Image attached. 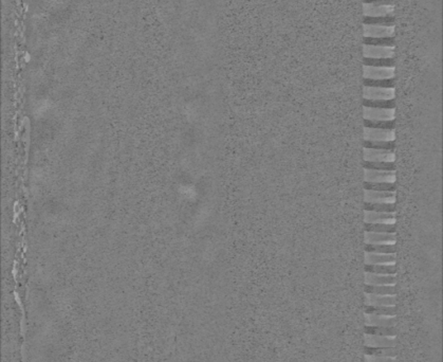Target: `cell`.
<instances>
[{
    "mask_svg": "<svg viewBox=\"0 0 443 362\" xmlns=\"http://www.w3.org/2000/svg\"><path fill=\"white\" fill-rule=\"evenodd\" d=\"M364 127L376 129V130H395V120H391V121L364 120Z\"/></svg>",
    "mask_w": 443,
    "mask_h": 362,
    "instance_id": "32",
    "label": "cell"
},
{
    "mask_svg": "<svg viewBox=\"0 0 443 362\" xmlns=\"http://www.w3.org/2000/svg\"><path fill=\"white\" fill-rule=\"evenodd\" d=\"M364 37H392L394 36V27H380L363 25Z\"/></svg>",
    "mask_w": 443,
    "mask_h": 362,
    "instance_id": "14",
    "label": "cell"
},
{
    "mask_svg": "<svg viewBox=\"0 0 443 362\" xmlns=\"http://www.w3.org/2000/svg\"><path fill=\"white\" fill-rule=\"evenodd\" d=\"M395 0H363V4L372 6H394Z\"/></svg>",
    "mask_w": 443,
    "mask_h": 362,
    "instance_id": "36",
    "label": "cell"
},
{
    "mask_svg": "<svg viewBox=\"0 0 443 362\" xmlns=\"http://www.w3.org/2000/svg\"><path fill=\"white\" fill-rule=\"evenodd\" d=\"M364 16L381 17L394 16V6H372L363 4Z\"/></svg>",
    "mask_w": 443,
    "mask_h": 362,
    "instance_id": "13",
    "label": "cell"
},
{
    "mask_svg": "<svg viewBox=\"0 0 443 362\" xmlns=\"http://www.w3.org/2000/svg\"><path fill=\"white\" fill-rule=\"evenodd\" d=\"M366 326H378V327H395L397 318L395 316H380V314L366 313L364 314Z\"/></svg>",
    "mask_w": 443,
    "mask_h": 362,
    "instance_id": "9",
    "label": "cell"
},
{
    "mask_svg": "<svg viewBox=\"0 0 443 362\" xmlns=\"http://www.w3.org/2000/svg\"><path fill=\"white\" fill-rule=\"evenodd\" d=\"M364 190L370 191H397V184L394 183H382V182H364Z\"/></svg>",
    "mask_w": 443,
    "mask_h": 362,
    "instance_id": "29",
    "label": "cell"
},
{
    "mask_svg": "<svg viewBox=\"0 0 443 362\" xmlns=\"http://www.w3.org/2000/svg\"><path fill=\"white\" fill-rule=\"evenodd\" d=\"M395 251H397V247H395V244H381V245L365 244V252L383 253V254H394Z\"/></svg>",
    "mask_w": 443,
    "mask_h": 362,
    "instance_id": "20",
    "label": "cell"
},
{
    "mask_svg": "<svg viewBox=\"0 0 443 362\" xmlns=\"http://www.w3.org/2000/svg\"><path fill=\"white\" fill-rule=\"evenodd\" d=\"M365 334L376 335V336H392L395 337L398 330L395 327H378V326H366Z\"/></svg>",
    "mask_w": 443,
    "mask_h": 362,
    "instance_id": "25",
    "label": "cell"
},
{
    "mask_svg": "<svg viewBox=\"0 0 443 362\" xmlns=\"http://www.w3.org/2000/svg\"><path fill=\"white\" fill-rule=\"evenodd\" d=\"M395 154L393 151L363 148V161L368 162H394Z\"/></svg>",
    "mask_w": 443,
    "mask_h": 362,
    "instance_id": "1",
    "label": "cell"
},
{
    "mask_svg": "<svg viewBox=\"0 0 443 362\" xmlns=\"http://www.w3.org/2000/svg\"><path fill=\"white\" fill-rule=\"evenodd\" d=\"M364 224L395 225V215L394 213L364 211Z\"/></svg>",
    "mask_w": 443,
    "mask_h": 362,
    "instance_id": "8",
    "label": "cell"
},
{
    "mask_svg": "<svg viewBox=\"0 0 443 362\" xmlns=\"http://www.w3.org/2000/svg\"><path fill=\"white\" fill-rule=\"evenodd\" d=\"M397 180L395 171H374L364 168V182L394 183Z\"/></svg>",
    "mask_w": 443,
    "mask_h": 362,
    "instance_id": "2",
    "label": "cell"
},
{
    "mask_svg": "<svg viewBox=\"0 0 443 362\" xmlns=\"http://www.w3.org/2000/svg\"><path fill=\"white\" fill-rule=\"evenodd\" d=\"M394 68H378L363 66V77L369 80H386L394 77Z\"/></svg>",
    "mask_w": 443,
    "mask_h": 362,
    "instance_id": "11",
    "label": "cell"
},
{
    "mask_svg": "<svg viewBox=\"0 0 443 362\" xmlns=\"http://www.w3.org/2000/svg\"><path fill=\"white\" fill-rule=\"evenodd\" d=\"M365 312L380 314V316H395L397 314V306H366Z\"/></svg>",
    "mask_w": 443,
    "mask_h": 362,
    "instance_id": "27",
    "label": "cell"
},
{
    "mask_svg": "<svg viewBox=\"0 0 443 362\" xmlns=\"http://www.w3.org/2000/svg\"><path fill=\"white\" fill-rule=\"evenodd\" d=\"M397 276L395 274L384 275L365 272V285H395Z\"/></svg>",
    "mask_w": 443,
    "mask_h": 362,
    "instance_id": "16",
    "label": "cell"
},
{
    "mask_svg": "<svg viewBox=\"0 0 443 362\" xmlns=\"http://www.w3.org/2000/svg\"><path fill=\"white\" fill-rule=\"evenodd\" d=\"M364 211L395 213V203H371V202H364Z\"/></svg>",
    "mask_w": 443,
    "mask_h": 362,
    "instance_id": "24",
    "label": "cell"
},
{
    "mask_svg": "<svg viewBox=\"0 0 443 362\" xmlns=\"http://www.w3.org/2000/svg\"><path fill=\"white\" fill-rule=\"evenodd\" d=\"M363 167L365 169H374V171H395V163L363 161Z\"/></svg>",
    "mask_w": 443,
    "mask_h": 362,
    "instance_id": "33",
    "label": "cell"
},
{
    "mask_svg": "<svg viewBox=\"0 0 443 362\" xmlns=\"http://www.w3.org/2000/svg\"><path fill=\"white\" fill-rule=\"evenodd\" d=\"M365 232L395 233L397 232V226L386 224H365Z\"/></svg>",
    "mask_w": 443,
    "mask_h": 362,
    "instance_id": "31",
    "label": "cell"
},
{
    "mask_svg": "<svg viewBox=\"0 0 443 362\" xmlns=\"http://www.w3.org/2000/svg\"><path fill=\"white\" fill-rule=\"evenodd\" d=\"M364 202L395 203V192L364 190Z\"/></svg>",
    "mask_w": 443,
    "mask_h": 362,
    "instance_id": "7",
    "label": "cell"
},
{
    "mask_svg": "<svg viewBox=\"0 0 443 362\" xmlns=\"http://www.w3.org/2000/svg\"><path fill=\"white\" fill-rule=\"evenodd\" d=\"M363 45L374 47H393L395 46V38L392 37H363Z\"/></svg>",
    "mask_w": 443,
    "mask_h": 362,
    "instance_id": "23",
    "label": "cell"
},
{
    "mask_svg": "<svg viewBox=\"0 0 443 362\" xmlns=\"http://www.w3.org/2000/svg\"><path fill=\"white\" fill-rule=\"evenodd\" d=\"M397 258L394 254H383V253H371L365 252V265H384V264H395Z\"/></svg>",
    "mask_w": 443,
    "mask_h": 362,
    "instance_id": "17",
    "label": "cell"
},
{
    "mask_svg": "<svg viewBox=\"0 0 443 362\" xmlns=\"http://www.w3.org/2000/svg\"><path fill=\"white\" fill-rule=\"evenodd\" d=\"M363 107L395 109V99L392 100H364L363 99Z\"/></svg>",
    "mask_w": 443,
    "mask_h": 362,
    "instance_id": "26",
    "label": "cell"
},
{
    "mask_svg": "<svg viewBox=\"0 0 443 362\" xmlns=\"http://www.w3.org/2000/svg\"><path fill=\"white\" fill-rule=\"evenodd\" d=\"M363 147L373 150H386L395 151V141H386V142H372V141H364Z\"/></svg>",
    "mask_w": 443,
    "mask_h": 362,
    "instance_id": "34",
    "label": "cell"
},
{
    "mask_svg": "<svg viewBox=\"0 0 443 362\" xmlns=\"http://www.w3.org/2000/svg\"><path fill=\"white\" fill-rule=\"evenodd\" d=\"M363 66L367 67H378V68H394L395 60L394 57L391 58H363Z\"/></svg>",
    "mask_w": 443,
    "mask_h": 362,
    "instance_id": "19",
    "label": "cell"
},
{
    "mask_svg": "<svg viewBox=\"0 0 443 362\" xmlns=\"http://www.w3.org/2000/svg\"><path fill=\"white\" fill-rule=\"evenodd\" d=\"M364 100H392L395 99L394 88H375L365 87L363 88Z\"/></svg>",
    "mask_w": 443,
    "mask_h": 362,
    "instance_id": "5",
    "label": "cell"
},
{
    "mask_svg": "<svg viewBox=\"0 0 443 362\" xmlns=\"http://www.w3.org/2000/svg\"><path fill=\"white\" fill-rule=\"evenodd\" d=\"M366 355L381 356V357H397V349L395 348H366L364 351Z\"/></svg>",
    "mask_w": 443,
    "mask_h": 362,
    "instance_id": "30",
    "label": "cell"
},
{
    "mask_svg": "<svg viewBox=\"0 0 443 362\" xmlns=\"http://www.w3.org/2000/svg\"><path fill=\"white\" fill-rule=\"evenodd\" d=\"M364 57L369 58H391L394 57L393 47H374L363 46Z\"/></svg>",
    "mask_w": 443,
    "mask_h": 362,
    "instance_id": "10",
    "label": "cell"
},
{
    "mask_svg": "<svg viewBox=\"0 0 443 362\" xmlns=\"http://www.w3.org/2000/svg\"><path fill=\"white\" fill-rule=\"evenodd\" d=\"M364 141H372V142L395 141V132L394 130H376L364 127Z\"/></svg>",
    "mask_w": 443,
    "mask_h": 362,
    "instance_id": "4",
    "label": "cell"
},
{
    "mask_svg": "<svg viewBox=\"0 0 443 362\" xmlns=\"http://www.w3.org/2000/svg\"><path fill=\"white\" fill-rule=\"evenodd\" d=\"M363 25L368 26H380V27H394L395 18L394 16H381V17H363Z\"/></svg>",
    "mask_w": 443,
    "mask_h": 362,
    "instance_id": "21",
    "label": "cell"
},
{
    "mask_svg": "<svg viewBox=\"0 0 443 362\" xmlns=\"http://www.w3.org/2000/svg\"><path fill=\"white\" fill-rule=\"evenodd\" d=\"M363 117L369 121H391L395 120V109L363 107Z\"/></svg>",
    "mask_w": 443,
    "mask_h": 362,
    "instance_id": "3",
    "label": "cell"
},
{
    "mask_svg": "<svg viewBox=\"0 0 443 362\" xmlns=\"http://www.w3.org/2000/svg\"><path fill=\"white\" fill-rule=\"evenodd\" d=\"M365 272L374 274L391 275L397 273V266L395 264H384V265H365Z\"/></svg>",
    "mask_w": 443,
    "mask_h": 362,
    "instance_id": "18",
    "label": "cell"
},
{
    "mask_svg": "<svg viewBox=\"0 0 443 362\" xmlns=\"http://www.w3.org/2000/svg\"><path fill=\"white\" fill-rule=\"evenodd\" d=\"M363 85L365 87H375V88H394L395 78H386V80H369V78H363Z\"/></svg>",
    "mask_w": 443,
    "mask_h": 362,
    "instance_id": "28",
    "label": "cell"
},
{
    "mask_svg": "<svg viewBox=\"0 0 443 362\" xmlns=\"http://www.w3.org/2000/svg\"><path fill=\"white\" fill-rule=\"evenodd\" d=\"M364 343L366 348H395L397 338L392 336H376L365 334L364 335Z\"/></svg>",
    "mask_w": 443,
    "mask_h": 362,
    "instance_id": "6",
    "label": "cell"
},
{
    "mask_svg": "<svg viewBox=\"0 0 443 362\" xmlns=\"http://www.w3.org/2000/svg\"><path fill=\"white\" fill-rule=\"evenodd\" d=\"M365 292L381 295H395L397 288L395 285H365Z\"/></svg>",
    "mask_w": 443,
    "mask_h": 362,
    "instance_id": "22",
    "label": "cell"
},
{
    "mask_svg": "<svg viewBox=\"0 0 443 362\" xmlns=\"http://www.w3.org/2000/svg\"><path fill=\"white\" fill-rule=\"evenodd\" d=\"M395 304H397V296L395 295H381L365 292L366 306H391Z\"/></svg>",
    "mask_w": 443,
    "mask_h": 362,
    "instance_id": "15",
    "label": "cell"
},
{
    "mask_svg": "<svg viewBox=\"0 0 443 362\" xmlns=\"http://www.w3.org/2000/svg\"><path fill=\"white\" fill-rule=\"evenodd\" d=\"M364 362H398L397 357H381V356H371L364 355Z\"/></svg>",
    "mask_w": 443,
    "mask_h": 362,
    "instance_id": "35",
    "label": "cell"
},
{
    "mask_svg": "<svg viewBox=\"0 0 443 362\" xmlns=\"http://www.w3.org/2000/svg\"><path fill=\"white\" fill-rule=\"evenodd\" d=\"M364 240H365V244L371 245L395 244V242H397V235H395V233L365 232V234H364Z\"/></svg>",
    "mask_w": 443,
    "mask_h": 362,
    "instance_id": "12",
    "label": "cell"
}]
</instances>
